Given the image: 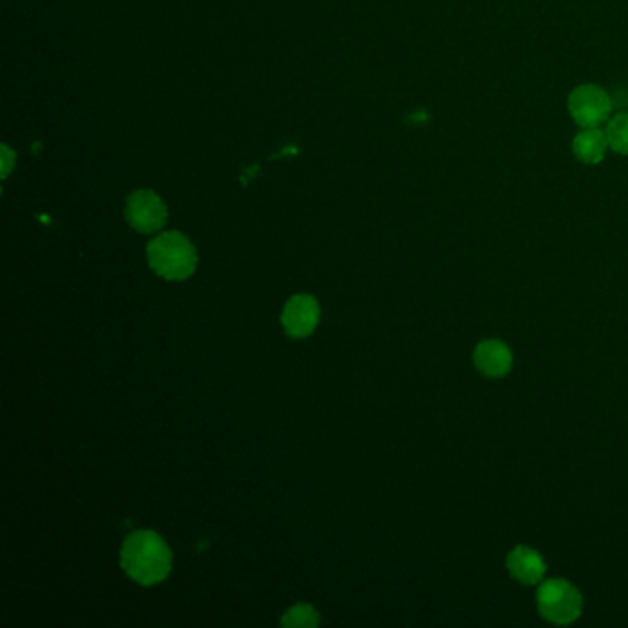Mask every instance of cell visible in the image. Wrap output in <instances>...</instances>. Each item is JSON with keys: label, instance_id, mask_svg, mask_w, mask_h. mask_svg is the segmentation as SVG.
<instances>
[{"label": "cell", "instance_id": "obj_1", "mask_svg": "<svg viewBox=\"0 0 628 628\" xmlns=\"http://www.w3.org/2000/svg\"><path fill=\"white\" fill-rule=\"evenodd\" d=\"M122 568L144 586L164 581L172 570V551L157 533L137 531L124 542Z\"/></svg>", "mask_w": 628, "mask_h": 628}, {"label": "cell", "instance_id": "obj_2", "mask_svg": "<svg viewBox=\"0 0 628 628\" xmlns=\"http://www.w3.org/2000/svg\"><path fill=\"white\" fill-rule=\"evenodd\" d=\"M148 262L166 280H185L196 271L198 255L181 233H164L148 244Z\"/></svg>", "mask_w": 628, "mask_h": 628}, {"label": "cell", "instance_id": "obj_3", "mask_svg": "<svg viewBox=\"0 0 628 628\" xmlns=\"http://www.w3.org/2000/svg\"><path fill=\"white\" fill-rule=\"evenodd\" d=\"M536 605L540 616L553 625H571L582 614V595L566 579H549L542 582L536 592Z\"/></svg>", "mask_w": 628, "mask_h": 628}, {"label": "cell", "instance_id": "obj_4", "mask_svg": "<svg viewBox=\"0 0 628 628\" xmlns=\"http://www.w3.org/2000/svg\"><path fill=\"white\" fill-rule=\"evenodd\" d=\"M612 109V96L595 83H582L568 96V111L579 128H603Z\"/></svg>", "mask_w": 628, "mask_h": 628}, {"label": "cell", "instance_id": "obj_5", "mask_svg": "<svg viewBox=\"0 0 628 628\" xmlns=\"http://www.w3.org/2000/svg\"><path fill=\"white\" fill-rule=\"evenodd\" d=\"M126 216L133 229H137L139 233L150 234L163 229L168 218V210L163 199L157 194L150 190H140L129 196Z\"/></svg>", "mask_w": 628, "mask_h": 628}, {"label": "cell", "instance_id": "obj_6", "mask_svg": "<svg viewBox=\"0 0 628 628\" xmlns=\"http://www.w3.org/2000/svg\"><path fill=\"white\" fill-rule=\"evenodd\" d=\"M319 315V304L312 295H295L284 308L282 325L291 338H306L314 332Z\"/></svg>", "mask_w": 628, "mask_h": 628}, {"label": "cell", "instance_id": "obj_7", "mask_svg": "<svg viewBox=\"0 0 628 628\" xmlns=\"http://www.w3.org/2000/svg\"><path fill=\"white\" fill-rule=\"evenodd\" d=\"M507 571L514 581L533 586L544 579L547 566L546 560L533 547L516 546L505 560Z\"/></svg>", "mask_w": 628, "mask_h": 628}, {"label": "cell", "instance_id": "obj_8", "mask_svg": "<svg viewBox=\"0 0 628 628\" xmlns=\"http://www.w3.org/2000/svg\"><path fill=\"white\" fill-rule=\"evenodd\" d=\"M474 365L487 378H503L511 373L512 352L500 339L481 341L474 350Z\"/></svg>", "mask_w": 628, "mask_h": 628}, {"label": "cell", "instance_id": "obj_9", "mask_svg": "<svg viewBox=\"0 0 628 628\" xmlns=\"http://www.w3.org/2000/svg\"><path fill=\"white\" fill-rule=\"evenodd\" d=\"M571 150L575 159L588 166H597L605 161L606 152L610 150L603 128H581L571 142Z\"/></svg>", "mask_w": 628, "mask_h": 628}, {"label": "cell", "instance_id": "obj_10", "mask_svg": "<svg viewBox=\"0 0 628 628\" xmlns=\"http://www.w3.org/2000/svg\"><path fill=\"white\" fill-rule=\"evenodd\" d=\"M603 129L610 150L617 155L628 157V111L610 117Z\"/></svg>", "mask_w": 628, "mask_h": 628}, {"label": "cell", "instance_id": "obj_11", "mask_svg": "<svg viewBox=\"0 0 628 628\" xmlns=\"http://www.w3.org/2000/svg\"><path fill=\"white\" fill-rule=\"evenodd\" d=\"M282 625L284 627H317L319 616L315 614L312 606L297 605L282 617Z\"/></svg>", "mask_w": 628, "mask_h": 628}, {"label": "cell", "instance_id": "obj_12", "mask_svg": "<svg viewBox=\"0 0 628 628\" xmlns=\"http://www.w3.org/2000/svg\"><path fill=\"white\" fill-rule=\"evenodd\" d=\"M2 175L6 177V175L10 174V170H12V163H15V155L10 152V148L8 146H4L2 148Z\"/></svg>", "mask_w": 628, "mask_h": 628}]
</instances>
